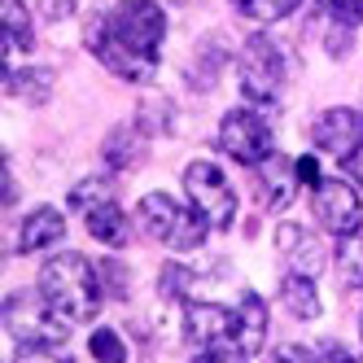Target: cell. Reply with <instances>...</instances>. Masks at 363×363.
<instances>
[{"label":"cell","mask_w":363,"mask_h":363,"mask_svg":"<svg viewBox=\"0 0 363 363\" xmlns=\"http://www.w3.org/2000/svg\"><path fill=\"white\" fill-rule=\"evenodd\" d=\"M311 136H315V145L324 153H333V158H350V153L363 145V114L350 110V106H333V110H324L315 118Z\"/></svg>","instance_id":"obj_9"},{"label":"cell","mask_w":363,"mask_h":363,"mask_svg":"<svg viewBox=\"0 0 363 363\" xmlns=\"http://www.w3.org/2000/svg\"><path fill=\"white\" fill-rule=\"evenodd\" d=\"M294 175H298V171L284 167L280 153L258 167V189H263V201L272 206V211H284V206L294 201Z\"/></svg>","instance_id":"obj_16"},{"label":"cell","mask_w":363,"mask_h":363,"mask_svg":"<svg viewBox=\"0 0 363 363\" xmlns=\"http://www.w3.org/2000/svg\"><path fill=\"white\" fill-rule=\"evenodd\" d=\"M145 145V127H114L110 132V140H106V158H110V167H136L140 162V149Z\"/></svg>","instance_id":"obj_19"},{"label":"cell","mask_w":363,"mask_h":363,"mask_svg":"<svg viewBox=\"0 0 363 363\" xmlns=\"http://www.w3.org/2000/svg\"><path fill=\"white\" fill-rule=\"evenodd\" d=\"M0 320H5V328L13 333V342H53V346H62L70 337V328H74V324H66L57 315L53 302H48L40 289L9 294L5 306H0Z\"/></svg>","instance_id":"obj_4"},{"label":"cell","mask_w":363,"mask_h":363,"mask_svg":"<svg viewBox=\"0 0 363 363\" xmlns=\"http://www.w3.org/2000/svg\"><path fill=\"white\" fill-rule=\"evenodd\" d=\"M96 276H101V289L110 284V298H127V272L114 263V258H106V263L96 267Z\"/></svg>","instance_id":"obj_28"},{"label":"cell","mask_w":363,"mask_h":363,"mask_svg":"<svg viewBox=\"0 0 363 363\" xmlns=\"http://www.w3.org/2000/svg\"><path fill=\"white\" fill-rule=\"evenodd\" d=\"M88 350L96 363H127V346H123V337L114 328H96L88 337Z\"/></svg>","instance_id":"obj_24"},{"label":"cell","mask_w":363,"mask_h":363,"mask_svg":"<svg viewBox=\"0 0 363 363\" xmlns=\"http://www.w3.org/2000/svg\"><path fill=\"white\" fill-rule=\"evenodd\" d=\"M40 294L53 302V311L66 324H84L101 311V276L84 254H53L40 267Z\"/></svg>","instance_id":"obj_1"},{"label":"cell","mask_w":363,"mask_h":363,"mask_svg":"<svg viewBox=\"0 0 363 363\" xmlns=\"http://www.w3.org/2000/svg\"><path fill=\"white\" fill-rule=\"evenodd\" d=\"M263 342H267V306H263V298L258 294H241V302H237V346L245 350V354H258L263 350Z\"/></svg>","instance_id":"obj_14"},{"label":"cell","mask_w":363,"mask_h":363,"mask_svg":"<svg viewBox=\"0 0 363 363\" xmlns=\"http://www.w3.org/2000/svg\"><path fill=\"white\" fill-rule=\"evenodd\" d=\"M237 74H241V92L258 106L280 96L284 88V57L272 35H250L241 44V57H237Z\"/></svg>","instance_id":"obj_5"},{"label":"cell","mask_w":363,"mask_h":363,"mask_svg":"<svg viewBox=\"0 0 363 363\" xmlns=\"http://www.w3.org/2000/svg\"><path fill=\"white\" fill-rule=\"evenodd\" d=\"M184 193L193 201V211L211 223V228H232V219H237V193H232V184L223 179V171L215 162H189L184 167Z\"/></svg>","instance_id":"obj_7"},{"label":"cell","mask_w":363,"mask_h":363,"mask_svg":"<svg viewBox=\"0 0 363 363\" xmlns=\"http://www.w3.org/2000/svg\"><path fill=\"white\" fill-rule=\"evenodd\" d=\"M88 48H92V57L106 66L110 74H118V79H127V84H145V79H153V57H140V53H132V48H123V44H114L106 31L96 27H88Z\"/></svg>","instance_id":"obj_10"},{"label":"cell","mask_w":363,"mask_h":363,"mask_svg":"<svg viewBox=\"0 0 363 363\" xmlns=\"http://www.w3.org/2000/svg\"><path fill=\"white\" fill-rule=\"evenodd\" d=\"M96 27L106 31L114 44L158 62V44L167 35V13H162L158 0H118L110 13L96 18Z\"/></svg>","instance_id":"obj_2"},{"label":"cell","mask_w":363,"mask_h":363,"mask_svg":"<svg viewBox=\"0 0 363 363\" xmlns=\"http://www.w3.org/2000/svg\"><path fill=\"white\" fill-rule=\"evenodd\" d=\"M333 263H337V276H342L346 289H363V237H359V232H354V237H342Z\"/></svg>","instance_id":"obj_20"},{"label":"cell","mask_w":363,"mask_h":363,"mask_svg":"<svg viewBox=\"0 0 363 363\" xmlns=\"http://www.w3.org/2000/svg\"><path fill=\"white\" fill-rule=\"evenodd\" d=\"M272 363H320V354L306 350V346H280V350L272 354Z\"/></svg>","instance_id":"obj_30"},{"label":"cell","mask_w":363,"mask_h":363,"mask_svg":"<svg viewBox=\"0 0 363 363\" xmlns=\"http://www.w3.org/2000/svg\"><path fill=\"white\" fill-rule=\"evenodd\" d=\"M280 298H284V306H289L298 320H315V315H320L315 276H298V272H289V276L280 280Z\"/></svg>","instance_id":"obj_17"},{"label":"cell","mask_w":363,"mask_h":363,"mask_svg":"<svg viewBox=\"0 0 363 363\" xmlns=\"http://www.w3.org/2000/svg\"><path fill=\"white\" fill-rule=\"evenodd\" d=\"M276 245L284 250L289 272H298V276H320V267H324V245L315 241V232H306V228H280L276 232Z\"/></svg>","instance_id":"obj_12"},{"label":"cell","mask_w":363,"mask_h":363,"mask_svg":"<svg viewBox=\"0 0 363 363\" xmlns=\"http://www.w3.org/2000/svg\"><path fill=\"white\" fill-rule=\"evenodd\" d=\"M311 206H315V219L337 232V237H354L363 223V206H359V189L350 179H324V184L311 193Z\"/></svg>","instance_id":"obj_8"},{"label":"cell","mask_w":363,"mask_h":363,"mask_svg":"<svg viewBox=\"0 0 363 363\" xmlns=\"http://www.w3.org/2000/svg\"><path fill=\"white\" fill-rule=\"evenodd\" d=\"M5 53H9V62H13V53L18 48H27L31 44V13H27V5L22 0H5Z\"/></svg>","instance_id":"obj_21"},{"label":"cell","mask_w":363,"mask_h":363,"mask_svg":"<svg viewBox=\"0 0 363 363\" xmlns=\"http://www.w3.org/2000/svg\"><path fill=\"white\" fill-rule=\"evenodd\" d=\"M320 354V363H359L350 350H342V346H324V350H315Z\"/></svg>","instance_id":"obj_33"},{"label":"cell","mask_w":363,"mask_h":363,"mask_svg":"<svg viewBox=\"0 0 363 363\" xmlns=\"http://www.w3.org/2000/svg\"><path fill=\"white\" fill-rule=\"evenodd\" d=\"M84 219H88V232H92V237H96L101 245H110V250H123L127 241H132V219H127L114 201H110V206H96V211H88Z\"/></svg>","instance_id":"obj_15"},{"label":"cell","mask_w":363,"mask_h":363,"mask_svg":"<svg viewBox=\"0 0 363 363\" xmlns=\"http://www.w3.org/2000/svg\"><path fill=\"white\" fill-rule=\"evenodd\" d=\"M114 201V184L110 179H101V175H92V179H79V184L70 189V206L74 211H96V206H110Z\"/></svg>","instance_id":"obj_22"},{"label":"cell","mask_w":363,"mask_h":363,"mask_svg":"<svg viewBox=\"0 0 363 363\" xmlns=\"http://www.w3.org/2000/svg\"><path fill=\"white\" fill-rule=\"evenodd\" d=\"M136 219H140V232H149V237L162 241L167 250H197V245L206 241V232H211V223H206L197 211L179 206V201L167 197V193L140 197Z\"/></svg>","instance_id":"obj_3"},{"label":"cell","mask_w":363,"mask_h":363,"mask_svg":"<svg viewBox=\"0 0 363 363\" xmlns=\"http://www.w3.org/2000/svg\"><path fill=\"white\" fill-rule=\"evenodd\" d=\"M184 324H189V337L201 350L237 342V311H228L219 302H189L184 306Z\"/></svg>","instance_id":"obj_11"},{"label":"cell","mask_w":363,"mask_h":363,"mask_svg":"<svg viewBox=\"0 0 363 363\" xmlns=\"http://www.w3.org/2000/svg\"><path fill=\"white\" fill-rule=\"evenodd\" d=\"M40 18H48V22H62V18H70L74 13V0H40Z\"/></svg>","instance_id":"obj_31"},{"label":"cell","mask_w":363,"mask_h":363,"mask_svg":"<svg viewBox=\"0 0 363 363\" xmlns=\"http://www.w3.org/2000/svg\"><path fill=\"white\" fill-rule=\"evenodd\" d=\"M294 171H298V179H302V184H311V193H315V189L324 184V175H320V162L311 158V153H306V158H298V162H294Z\"/></svg>","instance_id":"obj_29"},{"label":"cell","mask_w":363,"mask_h":363,"mask_svg":"<svg viewBox=\"0 0 363 363\" xmlns=\"http://www.w3.org/2000/svg\"><path fill=\"white\" fill-rule=\"evenodd\" d=\"M219 149L228 153L232 162H241L250 171H258L267 158H276V140H272V127L263 114L254 110H232L219 123Z\"/></svg>","instance_id":"obj_6"},{"label":"cell","mask_w":363,"mask_h":363,"mask_svg":"<svg viewBox=\"0 0 363 363\" xmlns=\"http://www.w3.org/2000/svg\"><path fill=\"white\" fill-rule=\"evenodd\" d=\"M342 171H346V179H350L354 189H363V145L350 153V158H342Z\"/></svg>","instance_id":"obj_32"},{"label":"cell","mask_w":363,"mask_h":363,"mask_svg":"<svg viewBox=\"0 0 363 363\" xmlns=\"http://www.w3.org/2000/svg\"><path fill=\"white\" fill-rule=\"evenodd\" d=\"M298 5L302 0H232V9H237L241 18H250V22H280V18H289Z\"/></svg>","instance_id":"obj_23"},{"label":"cell","mask_w":363,"mask_h":363,"mask_svg":"<svg viewBox=\"0 0 363 363\" xmlns=\"http://www.w3.org/2000/svg\"><path fill=\"white\" fill-rule=\"evenodd\" d=\"M5 88L13 96H22L27 106H44L48 92H53V70H44V66H27V70H9V79Z\"/></svg>","instance_id":"obj_18"},{"label":"cell","mask_w":363,"mask_h":363,"mask_svg":"<svg viewBox=\"0 0 363 363\" xmlns=\"http://www.w3.org/2000/svg\"><path fill=\"white\" fill-rule=\"evenodd\" d=\"M13 363H70V359H66V350L53 346V342H18Z\"/></svg>","instance_id":"obj_25"},{"label":"cell","mask_w":363,"mask_h":363,"mask_svg":"<svg viewBox=\"0 0 363 363\" xmlns=\"http://www.w3.org/2000/svg\"><path fill=\"white\" fill-rule=\"evenodd\" d=\"M193 284H197V276H193L189 267H179V263H167V267H162V294H167V298H189Z\"/></svg>","instance_id":"obj_26"},{"label":"cell","mask_w":363,"mask_h":363,"mask_svg":"<svg viewBox=\"0 0 363 363\" xmlns=\"http://www.w3.org/2000/svg\"><path fill=\"white\" fill-rule=\"evenodd\" d=\"M189 363H250V354H245L241 346H206V350H197Z\"/></svg>","instance_id":"obj_27"},{"label":"cell","mask_w":363,"mask_h":363,"mask_svg":"<svg viewBox=\"0 0 363 363\" xmlns=\"http://www.w3.org/2000/svg\"><path fill=\"white\" fill-rule=\"evenodd\" d=\"M66 237V219L53 206H35V211L22 219V232H18V250L22 254H40L48 245H57Z\"/></svg>","instance_id":"obj_13"}]
</instances>
